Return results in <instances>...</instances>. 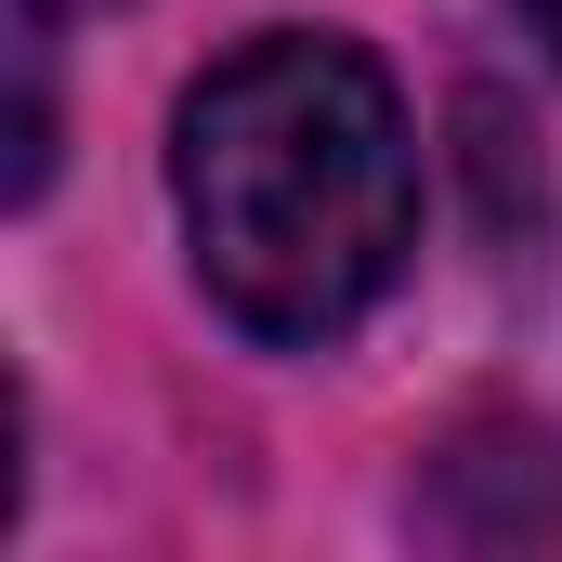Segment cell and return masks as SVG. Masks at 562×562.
Masks as SVG:
<instances>
[{"instance_id": "obj_2", "label": "cell", "mask_w": 562, "mask_h": 562, "mask_svg": "<svg viewBox=\"0 0 562 562\" xmlns=\"http://www.w3.org/2000/svg\"><path fill=\"white\" fill-rule=\"evenodd\" d=\"M79 13H119V0H13V26H79Z\"/></svg>"}, {"instance_id": "obj_1", "label": "cell", "mask_w": 562, "mask_h": 562, "mask_svg": "<svg viewBox=\"0 0 562 562\" xmlns=\"http://www.w3.org/2000/svg\"><path fill=\"white\" fill-rule=\"evenodd\" d=\"M170 196H183V249L196 288L249 327V340H340L380 288L406 276L419 236V157L393 79L327 40L276 26L249 53H223L183 119H170Z\"/></svg>"}, {"instance_id": "obj_3", "label": "cell", "mask_w": 562, "mask_h": 562, "mask_svg": "<svg viewBox=\"0 0 562 562\" xmlns=\"http://www.w3.org/2000/svg\"><path fill=\"white\" fill-rule=\"evenodd\" d=\"M524 13H537V40H550V53H562V0H524Z\"/></svg>"}]
</instances>
